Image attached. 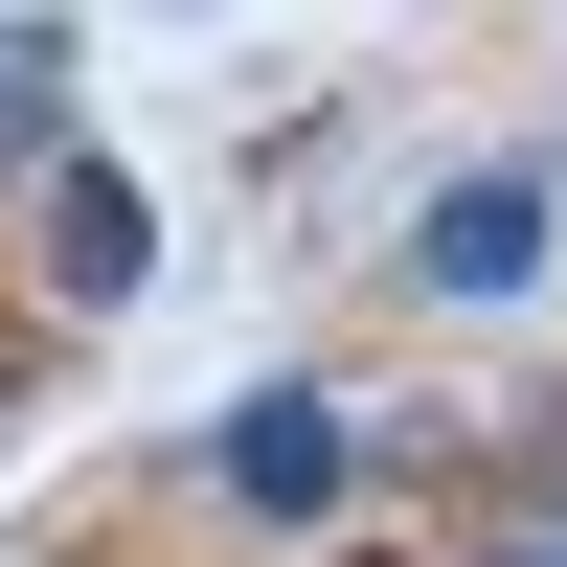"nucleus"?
I'll return each mask as SVG.
<instances>
[{"label":"nucleus","mask_w":567,"mask_h":567,"mask_svg":"<svg viewBox=\"0 0 567 567\" xmlns=\"http://www.w3.org/2000/svg\"><path fill=\"white\" fill-rule=\"evenodd\" d=\"M477 567H567V523H545V545H477Z\"/></svg>","instance_id":"obj_5"},{"label":"nucleus","mask_w":567,"mask_h":567,"mask_svg":"<svg viewBox=\"0 0 567 567\" xmlns=\"http://www.w3.org/2000/svg\"><path fill=\"white\" fill-rule=\"evenodd\" d=\"M91 136H69V69H45V45H0V205H23V182H69Z\"/></svg>","instance_id":"obj_4"},{"label":"nucleus","mask_w":567,"mask_h":567,"mask_svg":"<svg viewBox=\"0 0 567 567\" xmlns=\"http://www.w3.org/2000/svg\"><path fill=\"white\" fill-rule=\"evenodd\" d=\"M23 296L45 318H136V296H159V182H136V159L23 182Z\"/></svg>","instance_id":"obj_3"},{"label":"nucleus","mask_w":567,"mask_h":567,"mask_svg":"<svg viewBox=\"0 0 567 567\" xmlns=\"http://www.w3.org/2000/svg\"><path fill=\"white\" fill-rule=\"evenodd\" d=\"M545 272H567V159H523V136H499V159H432V205L386 227L409 318H523Z\"/></svg>","instance_id":"obj_2"},{"label":"nucleus","mask_w":567,"mask_h":567,"mask_svg":"<svg viewBox=\"0 0 567 567\" xmlns=\"http://www.w3.org/2000/svg\"><path fill=\"white\" fill-rule=\"evenodd\" d=\"M182 499H205L227 545H341V523H363V386H341V363L227 386V409H205V454H182Z\"/></svg>","instance_id":"obj_1"}]
</instances>
